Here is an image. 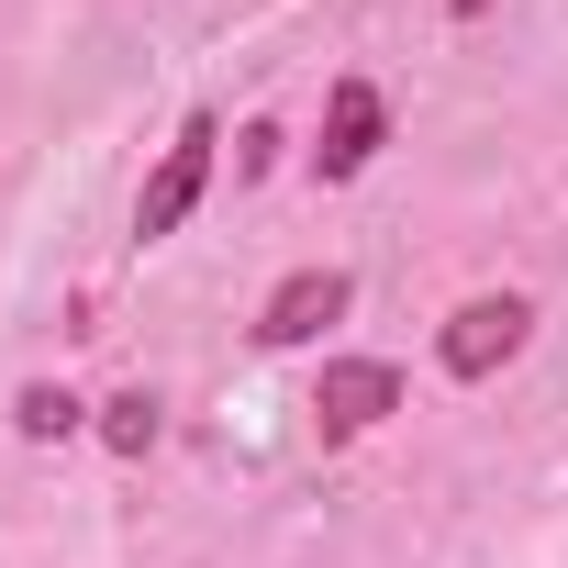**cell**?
<instances>
[{"label":"cell","mask_w":568,"mask_h":568,"mask_svg":"<svg viewBox=\"0 0 568 568\" xmlns=\"http://www.w3.org/2000/svg\"><path fill=\"white\" fill-rule=\"evenodd\" d=\"M212 145H223L212 112H190V123L168 134V156H156V179H145V201H134V234H145V245H168V234L190 223V201L212 190Z\"/></svg>","instance_id":"obj_1"},{"label":"cell","mask_w":568,"mask_h":568,"mask_svg":"<svg viewBox=\"0 0 568 568\" xmlns=\"http://www.w3.org/2000/svg\"><path fill=\"white\" fill-rule=\"evenodd\" d=\"M524 335H535V313H524L513 291H479V302H457V313H446L435 357H446V379H490V368H513V357H524Z\"/></svg>","instance_id":"obj_2"},{"label":"cell","mask_w":568,"mask_h":568,"mask_svg":"<svg viewBox=\"0 0 568 568\" xmlns=\"http://www.w3.org/2000/svg\"><path fill=\"white\" fill-rule=\"evenodd\" d=\"M390 413H402V368H390V357H335V368L313 379L324 446H346V435H368V424H390Z\"/></svg>","instance_id":"obj_3"},{"label":"cell","mask_w":568,"mask_h":568,"mask_svg":"<svg viewBox=\"0 0 568 568\" xmlns=\"http://www.w3.org/2000/svg\"><path fill=\"white\" fill-rule=\"evenodd\" d=\"M346 302H357V278H346V267H291V278L267 291V313H256V346H313Z\"/></svg>","instance_id":"obj_4"},{"label":"cell","mask_w":568,"mask_h":568,"mask_svg":"<svg viewBox=\"0 0 568 568\" xmlns=\"http://www.w3.org/2000/svg\"><path fill=\"white\" fill-rule=\"evenodd\" d=\"M379 134H390V101H379L368 79H335V101H324V145H313V168H324V179H357V168L379 156Z\"/></svg>","instance_id":"obj_5"},{"label":"cell","mask_w":568,"mask_h":568,"mask_svg":"<svg viewBox=\"0 0 568 568\" xmlns=\"http://www.w3.org/2000/svg\"><path fill=\"white\" fill-rule=\"evenodd\" d=\"M12 424H23V435H34V446H57V435H79V402H68V390H45V379H34V390H23V402H12Z\"/></svg>","instance_id":"obj_6"},{"label":"cell","mask_w":568,"mask_h":568,"mask_svg":"<svg viewBox=\"0 0 568 568\" xmlns=\"http://www.w3.org/2000/svg\"><path fill=\"white\" fill-rule=\"evenodd\" d=\"M101 435H112V457H145V446H156V402H145V390L101 402Z\"/></svg>","instance_id":"obj_7"},{"label":"cell","mask_w":568,"mask_h":568,"mask_svg":"<svg viewBox=\"0 0 568 568\" xmlns=\"http://www.w3.org/2000/svg\"><path fill=\"white\" fill-rule=\"evenodd\" d=\"M446 12H457V23H479V12H490V0H446Z\"/></svg>","instance_id":"obj_8"}]
</instances>
